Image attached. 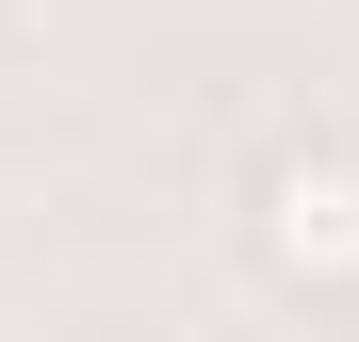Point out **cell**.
<instances>
[{
  "mask_svg": "<svg viewBox=\"0 0 359 342\" xmlns=\"http://www.w3.org/2000/svg\"><path fill=\"white\" fill-rule=\"evenodd\" d=\"M245 245H262V277H294V294H359V147H327V131L262 147Z\"/></svg>",
  "mask_w": 359,
  "mask_h": 342,
  "instance_id": "obj_1",
  "label": "cell"
}]
</instances>
